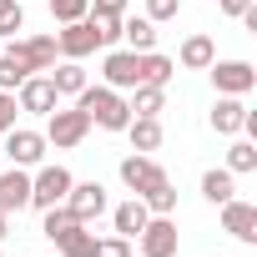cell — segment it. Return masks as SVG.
Listing matches in <instances>:
<instances>
[{"label":"cell","mask_w":257,"mask_h":257,"mask_svg":"<svg viewBox=\"0 0 257 257\" xmlns=\"http://www.w3.org/2000/svg\"><path fill=\"white\" fill-rule=\"evenodd\" d=\"M137 242H142V257H177V222L172 217H147Z\"/></svg>","instance_id":"ba28073f"},{"label":"cell","mask_w":257,"mask_h":257,"mask_svg":"<svg viewBox=\"0 0 257 257\" xmlns=\"http://www.w3.org/2000/svg\"><path fill=\"white\" fill-rule=\"evenodd\" d=\"M71 182H76V177H71V172H66L61 162H51V167H41V172L31 177V207H41V212H46V207H56V202H66V192H71Z\"/></svg>","instance_id":"3957f363"},{"label":"cell","mask_w":257,"mask_h":257,"mask_svg":"<svg viewBox=\"0 0 257 257\" xmlns=\"http://www.w3.org/2000/svg\"><path fill=\"white\" fill-rule=\"evenodd\" d=\"M71 227H76V217H71V207H66V202H56V207H46V222H41V232H46L51 242H61V237H66Z\"/></svg>","instance_id":"484cf974"},{"label":"cell","mask_w":257,"mask_h":257,"mask_svg":"<svg viewBox=\"0 0 257 257\" xmlns=\"http://www.w3.org/2000/svg\"><path fill=\"white\" fill-rule=\"evenodd\" d=\"M56 247H61V257H96V232H86V222H76Z\"/></svg>","instance_id":"cb8c5ba5"},{"label":"cell","mask_w":257,"mask_h":257,"mask_svg":"<svg viewBox=\"0 0 257 257\" xmlns=\"http://www.w3.org/2000/svg\"><path fill=\"white\" fill-rule=\"evenodd\" d=\"M121 182L142 197V192H152L157 182H167V172H162V167H157L147 152H137V157H126V162H121Z\"/></svg>","instance_id":"7c38bea8"},{"label":"cell","mask_w":257,"mask_h":257,"mask_svg":"<svg viewBox=\"0 0 257 257\" xmlns=\"http://www.w3.org/2000/svg\"><path fill=\"white\" fill-rule=\"evenodd\" d=\"M86 16H126V0H91Z\"/></svg>","instance_id":"e575fe53"},{"label":"cell","mask_w":257,"mask_h":257,"mask_svg":"<svg viewBox=\"0 0 257 257\" xmlns=\"http://www.w3.org/2000/svg\"><path fill=\"white\" fill-rule=\"evenodd\" d=\"M86 11H91V0H51V21H61V26L86 21Z\"/></svg>","instance_id":"83f0119b"},{"label":"cell","mask_w":257,"mask_h":257,"mask_svg":"<svg viewBox=\"0 0 257 257\" xmlns=\"http://www.w3.org/2000/svg\"><path fill=\"white\" fill-rule=\"evenodd\" d=\"M16 106L21 111H36V116H51L56 106H61V96H56V86H51V76H26L21 86H16Z\"/></svg>","instance_id":"8992f818"},{"label":"cell","mask_w":257,"mask_h":257,"mask_svg":"<svg viewBox=\"0 0 257 257\" xmlns=\"http://www.w3.org/2000/svg\"><path fill=\"white\" fill-rule=\"evenodd\" d=\"M242 121H247L242 96H222V101L212 106V132H217V137H237V132H242Z\"/></svg>","instance_id":"9a60e30c"},{"label":"cell","mask_w":257,"mask_h":257,"mask_svg":"<svg viewBox=\"0 0 257 257\" xmlns=\"http://www.w3.org/2000/svg\"><path fill=\"white\" fill-rule=\"evenodd\" d=\"M222 232H232L237 242H257V207L252 202H222Z\"/></svg>","instance_id":"4fadbf2b"},{"label":"cell","mask_w":257,"mask_h":257,"mask_svg":"<svg viewBox=\"0 0 257 257\" xmlns=\"http://www.w3.org/2000/svg\"><path fill=\"white\" fill-rule=\"evenodd\" d=\"M21 207H31V177H26V167H11V172H0V212H21Z\"/></svg>","instance_id":"5bb4252c"},{"label":"cell","mask_w":257,"mask_h":257,"mask_svg":"<svg viewBox=\"0 0 257 257\" xmlns=\"http://www.w3.org/2000/svg\"><path fill=\"white\" fill-rule=\"evenodd\" d=\"M126 106H132V116H162L167 111V86H137V96Z\"/></svg>","instance_id":"603a6c76"},{"label":"cell","mask_w":257,"mask_h":257,"mask_svg":"<svg viewBox=\"0 0 257 257\" xmlns=\"http://www.w3.org/2000/svg\"><path fill=\"white\" fill-rule=\"evenodd\" d=\"M121 21H126V16H91V26H96L101 46H116V41H121Z\"/></svg>","instance_id":"4dcf8cb0"},{"label":"cell","mask_w":257,"mask_h":257,"mask_svg":"<svg viewBox=\"0 0 257 257\" xmlns=\"http://www.w3.org/2000/svg\"><path fill=\"white\" fill-rule=\"evenodd\" d=\"M182 0H147V21H177Z\"/></svg>","instance_id":"d6a6232c"},{"label":"cell","mask_w":257,"mask_h":257,"mask_svg":"<svg viewBox=\"0 0 257 257\" xmlns=\"http://www.w3.org/2000/svg\"><path fill=\"white\" fill-rule=\"evenodd\" d=\"M142 202H147L152 217H172V212H177V187H172V182H157L152 192H142Z\"/></svg>","instance_id":"d4e9b609"},{"label":"cell","mask_w":257,"mask_h":257,"mask_svg":"<svg viewBox=\"0 0 257 257\" xmlns=\"http://www.w3.org/2000/svg\"><path fill=\"white\" fill-rule=\"evenodd\" d=\"M126 137H132V152H157L162 147V121L157 116H132L126 121Z\"/></svg>","instance_id":"ac0fdd59"},{"label":"cell","mask_w":257,"mask_h":257,"mask_svg":"<svg viewBox=\"0 0 257 257\" xmlns=\"http://www.w3.org/2000/svg\"><path fill=\"white\" fill-rule=\"evenodd\" d=\"M6 232H11V217H6V212H0V242H6Z\"/></svg>","instance_id":"8d00e7d4"},{"label":"cell","mask_w":257,"mask_h":257,"mask_svg":"<svg viewBox=\"0 0 257 257\" xmlns=\"http://www.w3.org/2000/svg\"><path fill=\"white\" fill-rule=\"evenodd\" d=\"M56 51H61L66 61H81V56H91V51H101V36H96V26H91V16H86V21H71L66 31H56Z\"/></svg>","instance_id":"52a82bcc"},{"label":"cell","mask_w":257,"mask_h":257,"mask_svg":"<svg viewBox=\"0 0 257 257\" xmlns=\"http://www.w3.org/2000/svg\"><path fill=\"white\" fill-rule=\"evenodd\" d=\"M101 86H111V91H137L142 86V56L137 51H106V61H101Z\"/></svg>","instance_id":"277c9868"},{"label":"cell","mask_w":257,"mask_h":257,"mask_svg":"<svg viewBox=\"0 0 257 257\" xmlns=\"http://www.w3.org/2000/svg\"><path fill=\"white\" fill-rule=\"evenodd\" d=\"M66 207H71L76 222H96V217L106 212V187H101V182H71Z\"/></svg>","instance_id":"8fae6325"},{"label":"cell","mask_w":257,"mask_h":257,"mask_svg":"<svg viewBox=\"0 0 257 257\" xmlns=\"http://www.w3.org/2000/svg\"><path fill=\"white\" fill-rule=\"evenodd\" d=\"M212 61H217L212 36H187V41H182V66H187V71H207Z\"/></svg>","instance_id":"d6986e66"},{"label":"cell","mask_w":257,"mask_h":257,"mask_svg":"<svg viewBox=\"0 0 257 257\" xmlns=\"http://www.w3.org/2000/svg\"><path fill=\"white\" fill-rule=\"evenodd\" d=\"M217 6H222V11H227V16H242V11H247V6H252V0H217Z\"/></svg>","instance_id":"d590c367"},{"label":"cell","mask_w":257,"mask_h":257,"mask_svg":"<svg viewBox=\"0 0 257 257\" xmlns=\"http://www.w3.org/2000/svg\"><path fill=\"white\" fill-rule=\"evenodd\" d=\"M96 257H132V237H96Z\"/></svg>","instance_id":"1f68e13d"},{"label":"cell","mask_w":257,"mask_h":257,"mask_svg":"<svg viewBox=\"0 0 257 257\" xmlns=\"http://www.w3.org/2000/svg\"><path fill=\"white\" fill-rule=\"evenodd\" d=\"M16 111H21V106H16V91H0V137L16 126Z\"/></svg>","instance_id":"836d02e7"},{"label":"cell","mask_w":257,"mask_h":257,"mask_svg":"<svg viewBox=\"0 0 257 257\" xmlns=\"http://www.w3.org/2000/svg\"><path fill=\"white\" fill-rule=\"evenodd\" d=\"M11 56L36 76V71H51L61 51H56V36H26V41H16V46H11Z\"/></svg>","instance_id":"30bf717a"},{"label":"cell","mask_w":257,"mask_h":257,"mask_svg":"<svg viewBox=\"0 0 257 257\" xmlns=\"http://www.w3.org/2000/svg\"><path fill=\"white\" fill-rule=\"evenodd\" d=\"M232 192H237V182H232V172L222 167H212V172H202V197L212 202V207H222V202H232Z\"/></svg>","instance_id":"7402d4cb"},{"label":"cell","mask_w":257,"mask_h":257,"mask_svg":"<svg viewBox=\"0 0 257 257\" xmlns=\"http://www.w3.org/2000/svg\"><path fill=\"white\" fill-rule=\"evenodd\" d=\"M227 172H232V177L257 172V147H252V142H232V147H227Z\"/></svg>","instance_id":"4316f807"},{"label":"cell","mask_w":257,"mask_h":257,"mask_svg":"<svg viewBox=\"0 0 257 257\" xmlns=\"http://www.w3.org/2000/svg\"><path fill=\"white\" fill-rule=\"evenodd\" d=\"M26 76H31V71H26V66H21V61L11 56V51L0 56V91H16V86H21Z\"/></svg>","instance_id":"f1b7e54d"},{"label":"cell","mask_w":257,"mask_h":257,"mask_svg":"<svg viewBox=\"0 0 257 257\" xmlns=\"http://www.w3.org/2000/svg\"><path fill=\"white\" fill-rule=\"evenodd\" d=\"M6 157L11 167H41L46 162V132H6Z\"/></svg>","instance_id":"9c48e42d"},{"label":"cell","mask_w":257,"mask_h":257,"mask_svg":"<svg viewBox=\"0 0 257 257\" xmlns=\"http://www.w3.org/2000/svg\"><path fill=\"white\" fill-rule=\"evenodd\" d=\"M51 86H56V96H81V91H86V71H81V61H61V66H51Z\"/></svg>","instance_id":"ffe728a7"},{"label":"cell","mask_w":257,"mask_h":257,"mask_svg":"<svg viewBox=\"0 0 257 257\" xmlns=\"http://www.w3.org/2000/svg\"><path fill=\"white\" fill-rule=\"evenodd\" d=\"M86 132H91V116H86L81 106H71V111L56 106L51 121H46V147H81Z\"/></svg>","instance_id":"7a4b0ae2"},{"label":"cell","mask_w":257,"mask_h":257,"mask_svg":"<svg viewBox=\"0 0 257 257\" xmlns=\"http://www.w3.org/2000/svg\"><path fill=\"white\" fill-rule=\"evenodd\" d=\"M177 76V61L172 56H162V51H147L142 56V86H167Z\"/></svg>","instance_id":"44dd1931"},{"label":"cell","mask_w":257,"mask_h":257,"mask_svg":"<svg viewBox=\"0 0 257 257\" xmlns=\"http://www.w3.org/2000/svg\"><path fill=\"white\" fill-rule=\"evenodd\" d=\"M147 217H152V212H147V202H142V197H132V202H121V207L111 212V227H116V237H137V232L147 227Z\"/></svg>","instance_id":"2e32d148"},{"label":"cell","mask_w":257,"mask_h":257,"mask_svg":"<svg viewBox=\"0 0 257 257\" xmlns=\"http://www.w3.org/2000/svg\"><path fill=\"white\" fill-rule=\"evenodd\" d=\"M207 71H212L217 96H247V91L257 86V71H252L247 61H212Z\"/></svg>","instance_id":"5b68a950"},{"label":"cell","mask_w":257,"mask_h":257,"mask_svg":"<svg viewBox=\"0 0 257 257\" xmlns=\"http://www.w3.org/2000/svg\"><path fill=\"white\" fill-rule=\"evenodd\" d=\"M16 31H26L21 0H0V36H16Z\"/></svg>","instance_id":"f546056e"},{"label":"cell","mask_w":257,"mask_h":257,"mask_svg":"<svg viewBox=\"0 0 257 257\" xmlns=\"http://www.w3.org/2000/svg\"><path fill=\"white\" fill-rule=\"evenodd\" d=\"M121 41H126V51H137V56L157 51V21H147V16H137V21H121Z\"/></svg>","instance_id":"e0dca14e"},{"label":"cell","mask_w":257,"mask_h":257,"mask_svg":"<svg viewBox=\"0 0 257 257\" xmlns=\"http://www.w3.org/2000/svg\"><path fill=\"white\" fill-rule=\"evenodd\" d=\"M76 106L91 116V126H106V132H126V121H132V106H126L121 91H111V86H86Z\"/></svg>","instance_id":"6da1fadb"}]
</instances>
